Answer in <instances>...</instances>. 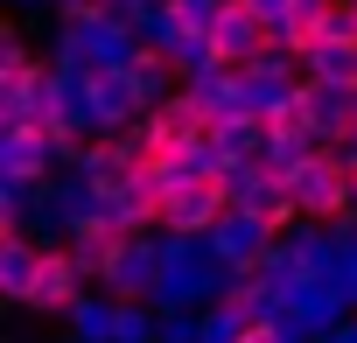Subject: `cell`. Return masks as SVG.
<instances>
[{"instance_id": "9", "label": "cell", "mask_w": 357, "mask_h": 343, "mask_svg": "<svg viewBox=\"0 0 357 343\" xmlns=\"http://www.w3.org/2000/svg\"><path fill=\"white\" fill-rule=\"evenodd\" d=\"M70 322H77V343H112V329H119V301H112V294H105V301H84Z\"/></svg>"}, {"instance_id": "6", "label": "cell", "mask_w": 357, "mask_h": 343, "mask_svg": "<svg viewBox=\"0 0 357 343\" xmlns=\"http://www.w3.org/2000/svg\"><path fill=\"white\" fill-rule=\"evenodd\" d=\"M50 77V63L29 49V36L8 22V36H0V98H15V91H36Z\"/></svg>"}, {"instance_id": "7", "label": "cell", "mask_w": 357, "mask_h": 343, "mask_svg": "<svg viewBox=\"0 0 357 343\" xmlns=\"http://www.w3.org/2000/svg\"><path fill=\"white\" fill-rule=\"evenodd\" d=\"M36 266H43V245H36L29 231H22V238H0V294H8V301H29Z\"/></svg>"}, {"instance_id": "10", "label": "cell", "mask_w": 357, "mask_h": 343, "mask_svg": "<svg viewBox=\"0 0 357 343\" xmlns=\"http://www.w3.org/2000/svg\"><path fill=\"white\" fill-rule=\"evenodd\" d=\"M231 343H301V322H294V315H259V322H245Z\"/></svg>"}, {"instance_id": "8", "label": "cell", "mask_w": 357, "mask_h": 343, "mask_svg": "<svg viewBox=\"0 0 357 343\" xmlns=\"http://www.w3.org/2000/svg\"><path fill=\"white\" fill-rule=\"evenodd\" d=\"M315 84H336V91H350L357 98V49H343V43H322L308 63H301Z\"/></svg>"}, {"instance_id": "1", "label": "cell", "mask_w": 357, "mask_h": 343, "mask_svg": "<svg viewBox=\"0 0 357 343\" xmlns=\"http://www.w3.org/2000/svg\"><path fill=\"white\" fill-rule=\"evenodd\" d=\"M266 49H280V22L259 8V0H218V15H211V43H204V70L259 63Z\"/></svg>"}, {"instance_id": "3", "label": "cell", "mask_w": 357, "mask_h": 343, "mask_svg": "<svg viewBox=\"0 0 357 343\" xmlns=\"http://www.w3.org/2000/svg\"><path fill=\"white\" fill-rule=\"evenodd\" d=\"M140 231H126L119 218H105V211H84L70 231H63V252L77 259V273L84 280H112V266L126 259V245H133Z\"/></svg>"}, {"instance_id": "11", "label": "cell", "mask_w": 357, "mask_h": 343, "mask_svg": "<svg viewBox=\"0 0 357 343\" xmlns=\"http://www.w3.org/2000/svg\"><path fill=\"white\" fill-rule=\"evenodd\" d=\"M154 343H204V322H190V315H161Z\"/></svg>"}, {"instance_id": "2", "label": "cell", "mask_w": 357, "mask_h": 343, "mask_svg": "<svg viewBox=\"0 0 357 343\" xmlns=\"http://www.w3.org/2000/svg\"><path fill=\"white\" fill-rule=\"evenodd\" d=\"M225 218H231V176H225V168H218V176H183V183L168 190L161 238H190V245H204Z\"/></svg>"}, {"instance_id": "4", "label": "cell", "mask_w": 357, "mask_h": 343, "mask_svg": "<svg viewBox=\"0 0 357 343\" xmlns=\"http://www.w3.org/2000/svg\"><path fill=\"white\" fill-rule=\"evenodd\" d=\"M84 301H91V294H84L77 259L63 252V238H50V245H43V266H36V287H29L22 308H36V315H77Z\"/></svg>"}, {"instance_id": "5", "label": "cell", "mask_w": 357, "mask_h": 343, "mask_svg": "<svg viewBox=\"0 0 357 343\" xmlns=\"http://www.w3.org/2000/svg\"><path fill=\"white\" fill-rule=\"evenodd\" d=\"M56 140L43 133V126H8L0 133V176H8L15 190H50V176H56Z\"/></svg>"}, {"instance_id": "12", "label": "cell", "mask_w": 357, "mask_h": 343, "mask_svg": "<svg viewBox=\"0 0 357 343\" xmlns=\"http://www.w3.org/2000/svg\"><path fill=\"white\" fill-rule=\"evenodd\" d=\"M350 154H357V119H350Z\"/></svg>"}]
</instances>
